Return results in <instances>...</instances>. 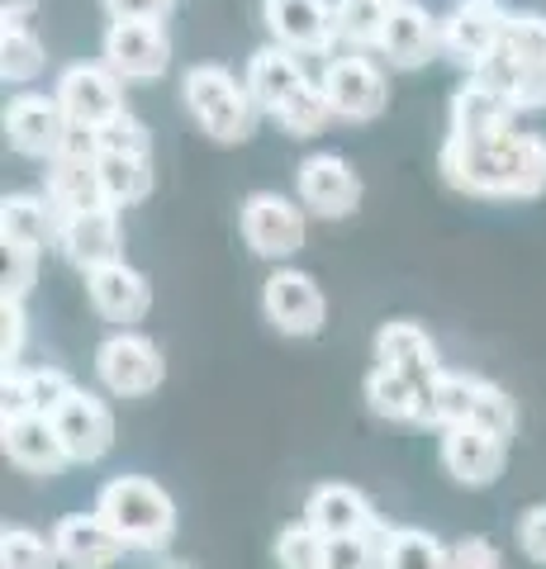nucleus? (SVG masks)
I'll return each instance as SVG.
<instances>
[{
	"mask_svg": "<svg viewBox=\"0 0 546 569\" xmlns=\"http://www.w3.org/2000/svg\"><path fill=\"white\" fill-rule=\"evenodd\" d=\"M39 0H0V20H29Z\"/></svg>",
	"mask_w": 546,
	"mask_h": 569,
	"instance_id": "nucleus-44",
	"label": "nucleus"
},
{
	"mask_svg": "<svg viewBox=\"0 0 546 569\" xmlns=\"http://www.w3.org/2000/svg\"><path fill=\"white\" fill-rule=\"evenodd\" d=\"M43 194L52 200V209H58L62 219H77V213H91V209H110L96 162H77V157H58V162H48Z\"/></svg>",
	"mask_w": 546,
	"mask_h": 569,
	"instance_id": "nucleus-26",
	"label": "nucleus"
},
{
	"mask_svg": "<svg viewBox=\"0 0 546 569\" xmlns=\"http://www.w3.org/2000/svg\"><path fill=\"white\" fill-rule=\"evenodd\" d=\"M276 569H324L328 565V537L314 531L305 518L276 531Z\"/></svg>",
	"mask_w": 546,
	"mask_h": 569,
	"instance_id": "nucleus-33",
	"label": "nucleus"
},
{
	"mask_svg": "<svg viewBox=\"0 0 546 569\" xmlns=\"http://www.w3.org/2000/svg\"><path fill=\"white\" fill-rule=\"evenodd\" d=\"M86 295H91L96 313L105 323H119V332H129L133 323H143L152 309V284L143 271H133L129 261L100 266V271L86 276Z\"/></svg>",
	"mask_w": 546,
	"mask_h": 569,
	"instance_id": "nucleus-17",
	"label": "nucleus"
},
{
	"mask_svg": "<svg viewBox=\"0 0 546 569\" xmlns=\"http://www.w3.org/2000/svg\"><path fill=\"white\" fill-rule=\"evenodd\" d=\"M52 550H58L62 569H110L125 560V541L110 531L100 512H67L52 522Z\"/></svg>",
	"mask_w": 546,
	"mask_h": 569,
	"instance_id": "nucleus-16",
	"label": "nucleus"
},
{
	"mask_svg": "<svg viewBox=\"0 0 546 569\" xmlns=\"http://www.w3.org/2000/svg\"><path fill=\"white\" fill-rule=\"evenodd\" d=\"M186 110L200 123V133H209L215 142H248L257 129V100L248 91V81H238L228 67L200 62L186 71L181 81Z\"/></svg>",
	"mask_w": 546,
	"mask_h": 569,
	"instance_id": "nucleus-3",
	"label": "nucleus"
},
{
	"mask_svg": "<svg viewBox=\"0 0 546 569\" xmlns=\"http://www.w3.org/2000/svg\"><path fill=\"white\" fill-rule=\"evenodd\" d=\"M0 569H62L52 537L33 527H6L0 531Z\"/></svg>",
	"mask_w": 546,
	"mask_h": 569,
	"instance_id": "nucleus-34",
	"label": "nucleus"
},
{
	"mask_svg": "<svg viewBox=\"0 0 546 569\" xmlns=\"http://www.w3.org/2000/svg\"><path fill=\"white\" fill-rule=\"evenodd\" d=\"M143 569H196V565L181 560V556H171V550H157V556L143 560Z\"/></svg>",
	"mask_w": 546,
	"mask_h": 569,
	"instance_id": "nucleus-45",
	"label": "nucleus"
},
{
	"mask_svg": "<svg viewBox=\"0 0 546 569\" xmlns=\"http://www.w3.org/2000/svg\"><path fill=\"white\" fill-rule=\"evenodd\" d=\"M24 332H29L24 299H14V295H0V361H6V370H20Z\"/></svg>",
	"mask_w": 546,
	"mask_h": 569,
	"instance_id": "nucleus-39",
	"label": "nucleus"
},
{
	"mask_svg": "<svg viewBox=\"0 0 546 569\" xmlns=\"http://www.w3.org/2000/svg\"><path fill=\"white\" fill-rule=\"evenodd\" d=\"M451 569H504V556L489 537H461L451 541Z\"/></svg>",
	"mask_w": 546,
	"mask_h": 569,
	"instance_id": "nucleus-41",
	"label": "nucleus"
},
{
	"mask_svg": "<svg viewBox=\"0 0 546 569\" xmlns=\"http://www.w3.org/2000/svg\"><path fill=\"white\" fill-rule=\"evenodd\" d=\"M385 569H451V546L423 527H395L390 550H385Z\"/></svg>",
	"mask_w": 546,
	"mask_h": 569,
	"instance_id": "nucleus-31",
	"label": "nucleus"
},
{
	"mask_svg": "<svg viewBox=\"0 0 546 569\" xmlns=\"http://www.w3.org/2000/svg\"><path fill=\"white\" fill-rule=\"evenodd\" d=\"M437 456H443V470L456 479L461 489H489L504 475L508 460V441H499L495 432L475 422H456L437 441Z\"/></svg>",
	"mask_w": 546,
	"mask_h": 569,
	"instance_id": "nucleus-11",
	"label": "nucleus"
},
{
	"mask_svg": "<svg viewBox=\"0 0 546 569\" xmlns=\"http://www.w3.org/2000/svg\"><path fill=\"white\" fill-rule=\"evenodd\" d=\"M58 242H62V213L52 209L48 194H6V204H0V247L6 252L43 257Z\"/></svg>",
	"mask_w": 546,
	"mask_h": 569,
	"instance_id": "nucleus-21",
	"label": "nucleus"
},
{
	"mask_svg": "<svg viewBox=\"0 0 546 569\" xmlns=\"http://www.w3.org/2000/svg\"><path fill=\"white\" fill-rule=\"evenodd\" d=\"M238 223H242V238H248V247L257 257H267V261L295 257L299 247H305V233H309L305 204H295V200H286V194H276V190L248 194Z\"/></svg>",
	"mask_w": 546,
	"mask_h": 569,
	"instance_id": "nucleus-6",
	"label": "nucleus"
},
{
	"mask_svg": "<svg viewBox=\"0 0 546 569\" xmlns=\"http://www.w3.org/2000/svg\"><path fill=\"white\" fill-rule=\"evenodd\" d=\"M261 24H267L271 43L290 48L295 58L328 52L332 39H338L332 0H261Z\"/></svg>",
	"mask_w": 546,
	"mask_h": 569,
	"instance_id": "nucleus-13",
	"label": "nucleus"
},
{
	"mask_svg": "<svg viewBox=\"0 0 546 569\" xmlns=\"http://www.w3.org/2000/svg\"><path fill=\"white\" fill-rule=\"evenodd\" d=\"M67 129H72V119L52 96H14L6 110L10 148L20 157H33V162H58L67 148Z\"/></svg>",
	"mask_w": 546,
	"mask_h": 569,
	"instance_id": "nucleus-14",
	"label": "nucleus"
},
{
	"mask_svg": "<svg viewBox=\"0 0 546 569\" xmlns=\"http://www.w3.org/2000/svg\"><path fill=\"white\" fill-rule=\"evenodd\" d=\"M77 380L67 376L62 366H29L24 370V395H29V413H39V418H52L58 408L77 395Z\"/></svg>",
	"mask_w": 546,
	"mask_h": 569,
	"instance_id": "nucleus-35",
	"label": "nucleus"
},
{
	"mask_svg": "<svg viewBox=\"0 0 546 569\" xmlns=\"http://www.w3.org/2000/svg\"><path fill=\"white\" fill-rule=\"evenodd\" d=\"M328 119H332V110H328L319 81H309L305 91H299V96L286 104V110L276 114V123H280V129H286L290 138H314V133H324Z\"/></svg>",
	"mask_w": 546,
	"mask_h": 569,
	"instance_id": "nucleus-36",
	"label": "nucleus"
},
{
	"mask_svg": "<svg viewBox=\"0 0 546 569\" xmlns=\"http://www.w3.org/2000/svg\"><path fill=\"white\" fill-rule=\"evenodd\" d=\"M480 380L485 376H470V370H447V366L437 370V376L428 380V399H423V427L447 432V427H456V422H470Z\"/></svg>",
	"mask_w": 546,
	"mask_h": 569,
	"instance_id": "nucleus-28",
	"label": "nucleus"
},
{
	"mask_svg": "<svg viewBox=\"0 0 546 569\" xmlns=\"http://www.w3.org/2000/svg\"><path fill=\"white\" fill-rule=\"evenodd\" d=\"M100 58L119 81H157L171 67V39L162 24H110Z\"/></svg>",
	"mask_w": 546,
	"mask_h": 569,
	"instance_id": "nucleus-15",
	"label": "nucleus"
},
{
	"mask_svg": "<svg viewBox=\"0 0 546 569\" xmlns=\"http://www.w3.org/2000/svg\"><path fill=\"white\" fill-rule=\"evenodd\" d=\"M43 62H48L43 39L24 20H6V24H0V77L24 86V81L39 77Z\"/></svg>",
	"mask_w": 546,
	"mask_h": 569,
	"instance_id": "nucleus-30",
	"label": "nucleus"
},
{
	"mask_svg": "<svg viewBox=\"0 0 546 569\" xmlns=\"http://www.w3.org/2000/svg\"><path fill=\"white\" fill-rule=\"evenodd\" d=\"M248 91H252V100H257V110L261 114H280L286 104L305 91L309 86V77H305V67H299V58L290 48H280V43H267V48H257L252 52V62H248Z\"/></svg>",
	"mask_w": 546,
	"mask_h": 569,
	"instance_id": "nucleus-22",
	"label": "nucleus"
},
{
	"mask_svg": "<svg viewBox=\"0 0 546 569\" xmlns=\"http://www.w3.org/2000/svg\"><path fill=\"white\" fill-rule=\"evenodd\" d=\"M514 100L499 86H489L485 77H466L461 91L451 96V138H485L499 129H514Z\"/></svg>",
	"mask_w": 546,
	"mask_h": 569,
	"instance_id": "nucleus-24",
	"label": "nucleus"
},
{
	"mask_svg": "<svg viewBox=\"0 0 546 569\" xmlns=\"http://www.w3.org/2000/svg\"><path fill=\"white\" fill-rule=\"evenodd\" d=\"M518 550L533 565H546V503L527 508L518 518Z\"/></svg>",
	"mask_w": 546,
	"mask_h": 569,
	"instance_id": "nucleus-42",
	"label": "nucleus"
},
{
	"mask_svg": "<svg viewBox=\"0 0 546 569\" xmlns=\"http://www.w3.org/2000/svg\"><path fill=\"white\" fill-rule=\"evenodd\" d=\"M332 20H338V39L351 48H376L385 20H390V0H332Z\"/></svg>",
	"mask_w": 546,
	"mask_h": 569,
	"instance_id": "nucleus-32",
	"label": "nucleus"
},
{
	"mask_svg": "<svg viewBox=\"0 0 546 569\" xmlns=\"http://www.w3.org/2000/svg\"><path fill=\"white\" fill-rule=\"evenodd\" d=\"M470 422H475V427H485V432H495L499 441H508V437H514V427H518L514 399H508L495 380H480V395H475Z\"/></svg>",
	"mask_w": 546,
	"mask_h": 569,
	"instance_id": "nucleus-37",
	"label": "nucleus"
},
{
	"mask_svg": "<svg viewBox=\"0 0 546 569\" xmlns=\"http://www.w3.org/2000/svg\"><path fill=\"white\" fill-rule=\"evenodd\" d=\"M96 376L119 399H148L162 389L167 361H162V351H157L152 337L129 328V332H110L96 347Z\"/></svg>",
	"mask_w": 546,
	"mask_h": 569,
	"instance_id": "nucleus-4",
	"label": "nucleus"
},
{
	"mask_svg": "<svg viewBox=\"0 0 546 569\" xmlns=\"http://www.w3.org/2000/svg\"><path fill=\"white\" fill-rule=\"evenodd\" d=\"M110 24H162L176 0H100Z\"/></svg>",
	"mask_w": 546,
	"mask_h": 569,
	"instance_id": "nucleus-40",
	"label": "nucleus"
},
{
	"mask_svg": "<svg viewBox=\"0 0 546 569\" xmlns=\"http://www.w3.org/2000/svg\"><path fill=\"white\" fill-rule=\"evenodd\" d=\"M33 280H39V257L33 252H6V284H0V295L24 299L33 290Z\"/></svg>",
	"mask_w": 546,
	"mask_h": 569,
	"instance_id": "nucleus-43",
	"label": "nucleus"
},
{
	"mask_svg": "<svg viewBox=\"0 0 546 569\" xmlns=\"http://www.w3.org/2000/svg\"><path fill=\"white\" fill-rule=\"evenodd\" d=\"M437 48H443V24H437L418 0H390V20H385V33L376 43L380 58L399 71H414L428 62Z\"/></svg>",
	"mask_w": 546,
	"mask_h": 569,
	"instance_id": "nucleus-18",
	"label": "nucleus"
},
{
	"mask_svg": "<svg viewBox=\"0 0 546 569\" xmlns=\"http://www.w3.org/2000/svg\"><path fill=\"white\" fill-rule=\"evenodd\" d=\"M261 313H267V323L276 332L314 337V332H324L328 305H324V290L314 284V276L295 271V266H280V271H271L267 284H261Z\"/></svg>",
	"mask_w": 546,
	"mask_h": 569,
	"instance_id": "nucleus-9",
	"label": "nucleus"
},
{
	"mask_svg": "<svg viewBox=\"0 0 546 569\" xmlns=\"http://www.w3.org/2000/svg\"><path fill=\"white\" fill-rule=\"evenodd\" d=\"M437 24H443V52L456 67H466V77H470L475 67H485L499 52L508 10L499 0H451V10Z\"/></svg>",
	"mask_w": 546,
	"mask_h": 569,
	"instance_id": "nucleus-5",
	"label": "nucleus"
},
{
	"mask_svg": "<svg viewBox=\"0 0 546 569\" xmlns=\"http://www.w3.org/2000/svg\"><path fill=\"white\" fill-rule=\"evenodd\" d=\"M96 512L119 541L129 550H143V556H157L167 550V541L176 537V503L171 493L148 475H115L105 479L96 493Z\"/></svg>",
	"mask_w": 546,
	"mask_h": 569,
	"instance_id": "nucleus-2",
	"label": "nucleus"
},
{
	"mask_svg": "<svg viewBox=\"0 0 546 569\" xmlns=\"http://www.w3.org/2000/svg\"><path fill=\"white\" fill-rule=\"evenodd\" d=\"M52 427H58L62 451L72 466H96V460H105L115 447V413L91 389H77V395L52 413Z\"/></svg>",
	"mask_w": 546,
	"mask_h": 569,
	"instance_id": "nucleus-12",
	"label": "nucleus"
},
{
	"mask_svg": "<svg viewBox=\"0 0 546 569\" xmlns=\"http://www.w3.org/2000/svg\"><path fill=\"white\" fill-rule=\"evenodd\" d=\"M52 100L62 104V114L72 123L105 129L115 114H125V81H119L105 62H77V67H67L58 77Z\"/></svg>",
	"mask_w": 546,
	"mask_h": 569,
	"instance_id": "nucleus-8",
	"label": "nucleus"
},
{
	"mask_svg": "<svg viewBox=\"0 0 546 569\" xmlns=\"http://www.w3.org/2000/svg\"><path fill=\"white\" fill-rule=\"evenodd\" d=\"M100 186L110 209H129L152 194V157H119V152H100Z\"/></svg>",
	"mask_w": 546,
	"mask_h": 569,
	"instance_id": "nucleus-29",
	"label": "nucleus"
},
{
	"mask_svg": "<svg viewBox=\"0 0 546 569\" xmlns=\"http://www.w3.org/2000/svg\"><path fill=\"white\" fill-rule=\"evenodd\" d=\"M376 366L404 370V376H414L423 385L443 370V361H437V342L418 323H409V318L380 323V332H376Z\"/></svg>",
	"mask_w": 546,
	"mask_h": 569,
	"instance_id": "nucleus-25",
	"label": "nucleus"
},
{
	"mask_svg": "<svg viewBox=\"0 0 546 569\" xmlns=\"http://www.w3.org/2000/svg\"><path fill=\"white\" fill-rule=\"evenodd\" d=\"M0 437H6L10 466H20L24 475H62L67 466H72L67 451H62V437H58V427H52V418H39V413L10 418V422H0Z\"/></svg>",
	"mask_w": 546,
	"mask_h": 569,
	"instance_id": "nucleus-23",
	"label": "nucleus"
},
{
	"mask_svg": "<svg viewBox=\"0 0 546 569\" xmlns=\"http://www.w3.org/2000/svg\"><path fill=\"white\" fill-rule=\"evenodd\" d=\"M305 522L324 537H361L380 522V512L371 508L357 485H343V479H328V485H314L309 498H305Z\"/></svg>",
	"mask_w": 546,
	"mask_h": 569,
	"instance_id": "nucleus-20",
	"label": "nucleus"
},
{
	"mask_svg": "<svg viewBox=\"0 0 546 569\" xmlns=\"http://www.w3.org/2000/svg\"><path fill=\"white\" fill-rule=\"evenodd\" d=\"M447 186L485 200H533L546 190V138L499 129L485 138H451L437 152Z\"/></svg>",
	"mask_w": 546,
	"mask_h": 569,
	"instance_id": "nucleus-1",
	"label": "nucleus"
},
{
	"mask_svg": "<svg viewBox=\"0 0 546 569\" xmlns=\"http://www.w3.org/2000/svg\"><path fill=\"white\" fill-rule=\"evenodd\" d=\"M100 152H119V157H148L152 152V133L143 129V119H133L129 110L115 114L100 129Z\"/></svg>",
	"mask_w": 546,
	"mask_h": 569,
	"instance_id": "nucleus-38",
	"label": "nucleus"
},
{
	"mask_svg": "<svg viewBox=\"0 0 546 569\" xmlns=\"http://www.w3.org/2000/svg\"><path fill=\"white\" fill-rule=\"evenodd\" d=\"M324 100L332 119H347V123H366L385 110V100H390V86H385V71L361 58V52H347V58H332L324 67Z\"/></svg>",
	"mask_w": 546,
	"mask_h": 569,
	"instance_id": "nucleus-7",
	"label": "nucleus"
},
{
	"mask_svg": "<svg viewBox=\"0 0 546 569\" xmlns=\"http://www.w3.org/2000/svg\"><path fill=\"white\" fill-rule=\"evenodd\" d=\"M58 252L77 266L81 276L100 271V266L125 261V228H119V209H91L77 219H62Z\"/></svg>",
	"mask_w": 546,
	"mask_h": 569,
	"instance_id": "nucleus-19",
	"label": "nucleus"
},
{
	"mask_svg": "<svg viewBox=\"0 0 546 569\" xmlns=\"http://www.w3.org/2000/svg\"><path fill=\"white\" fill-rule=\"evenodd\" d=\"M295 186H299V204L314 219H347L361 204V176L338 152L305 157L295 171Z\"/></svg>",
	"mask_w": 546,
	"mask_h": 569,
	"instance_id": "nucleus-10",
	"label": "nucleus"
},
{
	"mask_svg": "<svg viewBox=\"0 0 546 569\" xmlns=\"http://www.w3.org/2000/svg\"><path fill=\"white\" fill-rule=\"evenodd\" d=\"M366 403H371L376 418H390V422H418L423 427V399H428V385L404 376V370L390 366H371L366 376Z\"/></svg>",
	"mask_w": 546,
	"mask_h": 569,
	"instance_id": "nucleus-27",
	"label": "nucleus"
}]
</instances>
